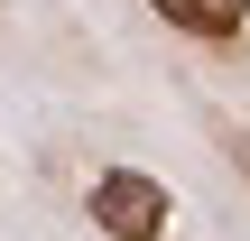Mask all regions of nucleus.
<instances>
[{
	"mask_svg": "<svg viewBox=\"0 0 250 241\" xmlns=\"http://www.w3.org/2000/svg\"><path fill=\"white\" fill-rule=\"evenodd\" d=\"M93 223H102L111 241H167L176 204H167L158 176H139V167H102V176H93Z\"/></svg>",
	"mask_w": 250,
	"mask_h": 241,
	"instance_id": "1",
	"label": "nucleus"
},
{
	"mask_svg": "<svg viewBox=\"0 0 250 241\" xmlns=\"http://www.w3.org/2000/svg\"><path fill=\"white\" fill-rule=\"evenodd\" d=\"M167 28H186V37H241L250 28V0H148Z\"/></svg>",
	"mask_w": 250,
	"mask_h": 241,
	"instance_id": "2",
	"label": "nucleus"
}]
</instances>
